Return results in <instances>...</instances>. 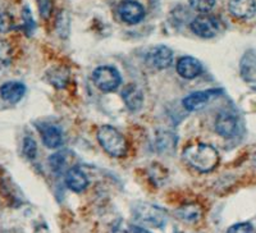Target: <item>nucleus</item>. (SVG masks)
Here are the masks:
<instances>
[{
  "mask_svg": "<svg viewBox=\"0 0 256 233\" xmlns=\"http://www.w3.org/2000/svg\"><path fill=\"white\" fill-rule=\"evenodd\" d=\"M95 86L102 92H112L120 88L122 77L120 72L110 66H100L92 73Z\"/></svg>",
  "mask_w": 256,
  "mask_h": 233,
  "instance_id": "nucleus-4",
  "label": "nucleus"
},
{
  "mask_svg": "<svg viewBox=\"0 0 256 233\" xmlns=\"http://www.w3.org/2000/svg\"><path fill=\"white\" fill-rule=\"evenodd\" d=\"M12 27V20L9 17L8 14H2L0 16V31H9Z\"/></svg>",
  "mask_w": 256,
  "mask_h": 233,
  "instance_id": "nucleus-24",
  "label": "nucleus"
},
{
  "mask_svg": "<svg viewBox=\"0 0 256 233\" xmlns=\"http://www.w3.org/2000/svg\"><path fill=\"white\" fill-rule=\"evenodd\" d=\"M252 163H254V166H256V152H255V155H254V158H252Z\"/></svg>",
  "mask_w": 256,
  "mask_h": 233,
  "instance_id": "nucleus-28",
  "label": "nucleus"
},
{
  "mask_svg": "<svg viewBox=\"0 0 256 233\" xmlns=\"http://www.w3.org/2000/svg\"><path fill=\"white\" fill-rule=\"evenodd\" d=\"M219 94L218 90H205V91H198V92L190 94L188 96L184 98L182 100V104H184V108L190 112H196L200 110L212 99L214 96H216Z\"/></svg>",
  "mask_w": 256,
  "mask_h": 233,
  "instance_id": "nucleus-10",
  "label": "nucleus"
},
{
  "mask_svg": "<svg viewBox=\"0 0 256 233\" xmlns=\"http://www.w3.org/2000/svg\"><path fill=\"white\" fill-rule=\"evenodd\" d=\"M190 28L198 38H212L219 32V20L212 14H201L192 20Z\"/></svg>",
  "mask_w": 256,
  "mask_h": 233,
  "instance_id": "nucleus-5",
  "label": "nucleus"
},
{
  "mask_svg": "<svg viewBox=\"0 0 256 233\" xmlns=\"http://www.w3.org/2000/svg\"><path fill=\"white\" fill-rule=\"evenodd\" d=\"M24 24H26V27L28 28V34H30V32H31V30H34V27H35V22H34V20H32L31 13H30L28 8H24Z\"/></svg>",
  "mask_w": 256,
  "mask_h": 233,
  "instance_id": "nucleus-25",
  "label": "nucleus"
},
{
  "mask_svg": "<svg viewBox=\"0 0 256 233\" xmlns=\"http://www.w3.org/2000/svg\"><path fill=\"white\" fill-rule=\"evenodd\" d=\"M130 233H152L141 226H130Z\"/></svg>",
  "mask_w": 256,
  "mask_h": 233,
  "instance_id": "nucleus-27",
  "label": "nucleus"
},
{
  "mask_svg": "<svg viewBox=\"0 0 256 233\" xmlns=\"http://www.w3.org/2000/svg\"><path fill=\"white\" fill-rule=\"evenodd\" d=\"M216 134L222 137L230 138L234 136L238 130V122H237L236 116H233L230 112H222L216 116V123H214Z\"/></svg>",
  "mask_w": 256,
  "mask_h": 233,
  "instance_id": "nucleus-9",
  "label": "nucleus"
},
{
  "mask_svg": "<svg viewBox=\"0 0 256 233\" xmlns=\"http://www.w3.org/2000/svg\"><path fill=\"white\" fill-rule=\"evenodd\" d=\"M116 13L127 24H137L145 18V9L138 2L123 0L116 6Z\"/></svg>",
  "mask_w": 256,
  "mask_h": 233,
  "instance_id": "nucleus-6",
  "label": "nucleus"
},
{
  "mask_svg": "<svg viewBox=\"0 0 256 233\" xmlns=\"http://www.w3.org/2000/svg\"><path fill=\"white\" fill-rule=\"evenodd\" d=\"M156 142L159 145L160 150L164 152H169V150L174 149L176 144H177V138L174 134L169 131H159L158 132Z\"/></svg>",
  "mask_w": 256,
  "mask_h": 233,
  "instance_id": "nucleus-17",
  "label": "nucleus"
},
{
  "mask_svg": "<svg viewBox=\"0 0 256 233\" xmlns=\"http://www.w3.org/2000/svg\"><path fill=\"white\" fill-rule=\"evenodd\" d=\"M98 141L100 146L113 158H123L127 152V142L123 134L112 126H102L98 130Z\"/></svg>",
  "mask_w": 256,
  "mask_h": 233,
  "instance_id": "nucleus-2",
  "label": "nucleus"
},
{
  "mask_svg": "<svg viewBox=\"0 0 256 233\" xmlns=\"http://www.w3.org/2000/svg\"><path fill=\"white\" fill-rule=\"evenodd\" d=\"M134 216L141 224L163 228L168 223V214L163 208L150 202H136L132 209Z\"/></svg>",
  "mask_w": 256,
  "mask_h": 233,
  "instance_id": "nucleus-3",
  "label": "nucleus"
},
{
  "mask_svg": "<svg viewBox=\"0 0 256 233\" xmlns=\"http://www.w3.org/2000/svg\"><path fill=\"white\" fill-rule=\"evenodd\" d=\"M66 184L73 192H82L88 188V177L78 166H72L66 173Z\"/></svg>",
  "mask_w": 256,
  "mask_h": 233,
  "instance_id": "nucleus-13",
  "label": "nucleus"
},
{
  "mask_svg": "<svg viewBox=\"0 0 256 233\" xmlns=\"http://www.w3.org/2000/svg\"><path fill=\"white\" fill-rule=\"evenodd\" d=\"M252 224L248 222H242V223H236L230 226L227 230V233H252Z\"/></svg>",
  "mask_w": 256,
  "mask_h": 233,
  "instance_id": "nucleus-21",
  "label": "nucleus"
},
{
  "mask_svg": "<svg viewBox=\"0 0 256 233\" xmlns=\"http://www.w3.org/2000/svg\"><path fill=\"white\" fill-rule=\"evenodd\" d=\"M68 76L63 74L62 70H54L52 76H50V82H52L56 88H64L67 84Z\"/></svg>",
  "mask_w": 256,
  "mask_h": 233,
  "instance_id": "nucleus-22",
  "label": "nucleus"
},
{
  "mask_svg": "<svg viewBox=\"0 0 256 233\" xmlns=\"http://www.w3.org/2000/svg\"><path fill=\"white\" fill-rule=\"evenodd\" d=\"M146 63L154 70H166L173 63V52L166 45L152 48L146 52Z\"/></svg>",
  "mask_w": 256,
  "mask_h": 233,
  "instance_id": "nucleus-7",
  "label": "nucleus"
},
{
  "mask_svg": "<svg viewBox=\"0 0 256 233\" xmlns=\"http://www.w3.org/2000/svg\"><path fill=\"white\" fill-rule=\"evenodd\" d=\"M230 14L238 20H251L256 14V0H230Z\"/></svg>",
  "mask_w": 256,
  "mask_h": 233,
  "instance_id": "nucleus-12",
  "label": "nucleus"
},
{
  "mask_svg": "<svg viewBox=\"0 0 256 233\" xmlns=\"http://www.w3.org/2000/svg\"><path fill=\"white\" fill-rule=\"evenodd\" d=\"M176 216L184 223H196L202 216V209L198 204H186L177 209Z\"/></svg>",
  "mask_w": 256,
  "mask_h": 233,
  "instance_id": "nucleus-16",
  "label": "nucleus"
},
{
  "mask_svg": "<svg viewBox=\"0 0 256 233\" xmlns=\"http://www.w3.org/2000/svg\"><path fill=\"white\" fill-rule=\"evenodd\" d=\"M38 2V12H40L41 17L42 18H48L52 13V0H36Z\"/></svg>",
  "mask_w": 256,
  "mask_h": 233,
  "instance_id": "nucleus-23",
  "label": "nucleus"
},
{
  "mask_svg": "<svg viewBox=\"0 0 256 233\" xmlns=\"http://www.w3.org/2000/svg\"><path fill=\"white\" fill-rule=\"evenodd\" d=\"M184 159L188 166L201 173H209L219 164V154L212 145L194 144L184 150Z\"/></svg>",
  "mask_w": 256,
  "mask_h": 233,
  "instance_id": "nucleus-1",
  "label": "nucleus"
},
{
  "mask_svg": "<svg viewBox=\"0 0 256 233\" xmlns=\"http://www.w3.org/2000/svg\"><path fill=\"white\" fill-rule=\"evenodd\" d=\"M24 154L27 159L32 160V159H35L36 154H38V145H36L35 140L32 138V137H24Z\"/></svg>",
  "mask_w": 256,
  "mask_h": 233,
  "instance_id": "nucleus-20",
  "label": "nucleus"
},
{
  "mask_svg": "<svg viewBox=\"0 0 256 233\" xmlns=\"http://www.w3.org/2000/svg\"><path fill=\"white\" fill-rule=\"evenodd\" d=\"M38 131H40L42 142L48 149H58L63 145V134L56 126L41 123L38 124Z\"/></svg>",
  "mask_w": 256,
  "mask_h": 233,
  "instance_id": "nucleus-11",
  "label": "nucleus"
},
{
  "mask_svg": "<svg viewBox=\"0 0 256 233\" xmlns=\"http://www.w3.org/2000/svg\"><path fill=\"white\" fill-rule=\"evenodd\" d=\"M110 233H130V227H126L123 222H118L110 230Z\"/></svg>",
  "mask_w": 256,
  "mask_h": 233,
  "instance_id": "nucleus-26",
  "label": "nucleus"
},
{
  "mask_svg": "<svg viewBox=\"0 0 256 233\" xmlns=\"http://www.w3.org/2000/svg\"><path fill=\"white\" fill-rule=\"evenodd\" d=\"M49 164L52 166V169L56 173H62L64 172V169L67 166V154L63 152H56V154L52 155L49 159Z\"/></svg>",
  "mask_w": 256,
  "mask_h": 233,
  "instance_id": "nucleus-18",
  "label": "nucleus"
},
{
  "mask_svg": "<svg viewBox=\"0 0 256 233\" xmlns=\"http://www.w3.org/2000/svg\"><path fill=\"white\" fill-rule=\"evenodd\" d=\"M24 94H26V86L20 82L10 81L0 86V96L10 104H16L20 102L24 96Z\"/></svg>",
  "mask_w": 256,
  "mask_h": 233,
  "instance_id": "nucleus-14",
  "label": "nucleus"
},
{
  "mask_svg": "<svg viewBox=\"0 0 256 233\" xmlns=\"http://www.w3.org/2000/svg\"><path fill=\"white\" fill-rule=\"evenodd\" d=\"M176 70H177V73L182 78L194 80L200 76L202 70H204V68H202V64H201L200 60H198L194 56H184L178 59Z\"/></svg>",
  "mask_w": 256,
  "mask_h": 233,
  "instance_id": "nucleus-8",
  "label": "nucleus"
},
{
  "mask_svg": "<svg viewBox=\"0 0 256 233\" xmlns=\"http://www.w3.org/2000/svg\"><path fill=\"white\" fill-rule=\"evenodd\" d=\"M190 6L196 12L208 13L214 8L216 0H190Z\"/></svg>",
  "mask_w": 256,
  "mask_h": 233,
  "instance_id": "nucleus-19",
  "label": "nucleus"
},
{
  "mask_svg": "<svg viewBox=\"0 0 256 233\" xmlns=\"http://www.w3.org/2000/svg\"><path fill=\"white\" fill-rule=\"evenodd\" d=\"M122 99L128 110H140L144 104V94L136 84H128L122 91Z\"/></svg>",
  "mask_w": 256,
  "mask_h": 233,
  "instance_id": "nucleus-15",
  "label": "nucleus"
}]
</instances>
